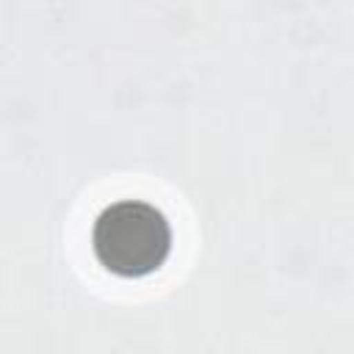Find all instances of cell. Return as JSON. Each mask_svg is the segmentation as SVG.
Returning a JSON list of instances; mask_svg holds the SVG:
<instances>
[{
  "label": "cell",
  "mask_w": 354,
  "mask_h": 354,
  "mask_svg": "<svg viewBox=\"0 0 354 354\" xmlns=\"http://www.w3.org/2000/svg\"><path fill=\"white\" fill-rule=\"evenodd\" d=\"M97 260L116 277H147L163 266L171 249L166 216L147 202H116L100 213L91 230Z\"/></svg>",
  "instance_id": "6da1fadb"
}]
</instances>
